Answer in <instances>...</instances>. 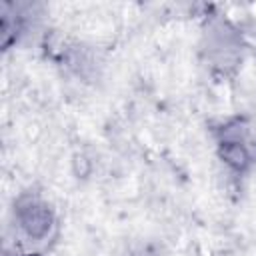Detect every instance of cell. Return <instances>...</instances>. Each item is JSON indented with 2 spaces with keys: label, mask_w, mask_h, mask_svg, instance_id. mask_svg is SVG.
Returning a JSON list of instances; mask_svg holds the SVG:
<instances>
[{
  "label": "cell",
  "mask_w": 256,
  "mask_h": 256,
  "mask_svg": "<svg viewBox=\"0 0 256 256\" xmlns=\"http://www.w3.org/2000/svg\"><path fill=\"white\" fill-rule=\"evenodd\" d=\"M18 222L30 238L40 240L48 234V230L52 226V214L44 204L30 200L28 204L18 206Z\"/></svg>",
  "instance_id": "obj_1"
}]
</instances>
